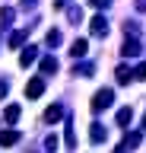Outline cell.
Returning a JSON list of instances; mask_svg holds the SVG:
<instances>
[{"mask_svg":"<svg viewBox=\"0 0 146 153\" xmlns=\"http://www.w3.org/2000/svg\"><path fill=\"white\" fill-rule=\"evenodd\" d=\"M111 102H114V93L111 89H98L92 96V112H105V108H111Z\"/></svg>","mask_w":146,"mask_h":153,"instance_id":"1","label":"cell"},{"mask_svg":"<svg viewBox=\"0 0 146 153\" xmlns=\"http://www.w3.org/2000/svg\"><path fill=\"white\" fill-rule=\"evenodd\" d=\"M41 93H45V76H32L26 83V99H38Z\"/></svg>","mask_w":146,"mask_h":153,"instance_id":"2","label":"cell"},{"mask_svg":"<svg viewBox=\"0 0 146 153\" xmlns=\"http://www.w3.org/2000/svg\"><path fill=\"white\" fill-rule=\"evenodd\" d=\"M89 32H92V35H98V38H105V35H108V19H105V16H92Z\"/></svg>","mask_w":146,"mask_h":153,"instance_id":"3","label":"cell"},{"mask_svg":"<svg viewBox=\"0 0 146 153\" xmlns=\"http://www.w3.org/2000/svg\"><path fill=\"white\" fill-rule=\"evenodd\" d=\"M121 54H124V57H136V54H140V42H136V38H127V35H124Z\"/></svg>","mask_w":146,"mask_h":153,"instance_id":"4","label":"cell"},{"mask_svg":"<svg viewBox=\"0 0 146 153\" xmlns=\"http://www.w3.org/2000/svg\"><path fill=\"white\" fill-rule=\"evenodd\" d=\"M13 143H19V131H13V128L0 131V147H13Z\"/></svg>","mask_w":146,"mask_h":153,"instance_id":"5","label":"cell"},{"mask_svg":"<svg viewBox=\"0 0 146 153\" xmlns=\"http://www.w3.org/2000/svg\"><path fill=\"white\" fill-rule=\"evenodd\" d=\"M86 38H76V42H73V45H70V54H73V61H76V57H86Z\"/></svg>","mask_w":146,"mask_h":153,"instance_id":"6","label":"cell"},{"mask_svg":"<svg viewBox=\"0 0 146 153\" xmlns=\"http://www.w3.org/2000/svg\"><path fill=\"white\" fill-rule=\"evenodd\" d=\"M19 115H22L19 105H7V108H3V118H7V124H16V121H19Z\"/></svg>","mask_w":146,"mask_h":153,"instance_id":"7","label":"cell"},{"mask_svg":"<svg viewBox=\"0 0 146 153\" xmlns=\"http://www.w3.org/2000/svg\"><path fill=\"white\" fill-rule=\"evenodd\" d=\"M35 57H38V48H26V51H22V54H19V64L22 67H29V64H35Z\"/></svg>","mask_w":146,"mask_h":153,"instance_id":"8","label":"cell"},{"mask_svg":"<svg viewBox=\"0 0 146 153\" xmlns=\"http://www.w3.org/2000/svg\"><path fill=\"white\" fill-rule=\"evenodd\" d=\"M105 137H108L105 128H102V124H92V131H89V140H92V143H102Z\"/></svg>","mask_w":146,"mask_h":153,"instance_id":"9","label":"cell"},{"mask_svg":"<svg viewBox=\"0 0 146 153\" xmlns=\"http://www.w3.org/2000/svg\"><path fill=\"white\" fill-rule=\"evenodd\" d=\"M41 74H57V61H54V57H41Z\"/></svg>","mask_w":146,"mask_h":153,"instance_id":"10","label":"cell"},{"mask_svg":"<svg viewBox=\"0 0 146 153\" xmlns=\"http://www.w3.org/2000/svg\"><path fill=\"white\" fill-rule=\"evenodd\" d=\"M130 121H134V108L127 105V108H121V112H117V124H124V128H127Z\"/></svg>","mask_w":146,"mask_h":153,"instance_id":"11","label":"cell"},{"mask_svg":"<svg viewBox=\"0 0 146 153\" xmlns=\"http://www.w3.org/2000/svg\"><path fill=\"white\" fill-rule=\"evenodd\" d=\"M60 115H64V108H60V105H51L48 112H45V121H48V124H54V121L60 118Z\"/></svg>","mask_w":146,"mask_h":153,"instance_id":"12","label":"cell"},{"mask_svg":"<svg viewBox=\"0 0 146 153\" xmlns=\"http://www.w3.org/2000/svg\"><path fill=\"white\" fill-rule=\"evenodd\" d=\"M117 83H130V80H134V70H130V67H117Z\"/></svg>","mask_w":146,"mask_h":153,"instance_id":"13","label":"cell"},{"mask_svg":"<svg viewBox=\"0 0 146 153\" xmlns=\"http://www.w3.org/2000/svg\"><path fill=\"white\" fill-rule=\"evenodd\" d=\"M26 35H29V32H22V29H19V32H13V35H10V48H22Z\"/></svg>","mask_w":146,"mask_h":153,"instance_id":"14","label":"cell"},{"mask_svg":"<svg viewBox=\"0 0 146 153\" xmlns=\"http://www.w3.org/2000/svg\"><path fill=\"white\" fill-rule=\"evenodd\" d=\"M45 42H48V48H57L60 45V32H57V29H51L48 35H45Z\"/></svg>","mask_w":146,"mask_h":153,"instance_id":"15","label":"cell"},{"mask_svg":"<svg viewBox=\"0 0 146 153\" xmlns=\"http://www.w3.org/2000/svg\"><path fill=\"white\" fill-rule=\"evenodd\" d=\"M140 140H143L140 134H127V137H124V143H121V147H124V150H127V147H140Z\"/></svg>","mask_w":146,"mask_h":153,"instance_id":"16","label":"cell"},{"mask_svg":"<svg viewBox=\"0 0 146 153\" xmlns=\"http://www.w3.org/2000/svg\"><path fill=\"white\" fill-rule=\"evenodd\" d=\"M92 70H95V67H92V64H79V67H73V76H89V74H92Z\"/></svg>","mask_w":146,"mask_h":153,"instance_id":"17","label":"cell"},{"mask_svg":"<svg viewBox=\"0 0 146 153\" xmlns=\"http://www.w3.org/2000/svg\"><path fill=\"white\" fill-rule=\"evenodd\" d=\"M45 150H48V153L57 150V137H54V134H48V137H45Z\"/></svg>","mask_w":146,"mask_h":153,"instance_id":"18","label":"cell"},{"mask_svg":"<svg viewBox=\"0 0 146 153\" xmlns=\"http://www.w3.org/2000/svg\"><path fill=\"white\" fill-rule=\"evenodd\" d=\"M67 16H70V22H79V19H83V10H79V7H73Z\"/></svg>","mask_w":146,"mask_h":153,"instance_id":"19","label":"cell"},{"mask_svg":"<svg viewBox=\"0 0 146 153\" xmlns=\"http://www.w3.org/2000/svg\"><path fill=\"white\" fill-rule=\"evenodd\" d=\"M134 80H146V61H143V64H140V67L134 70Z\"/></svg>","mask_w":146,"mask_h":153,"instance_id":"20","label":"cell"},{"mask_svg":"<svg viewBox=\"0 0 146 153\" xmlns=\"http://www.w3.org/2000/svg\"><path fill=\"white\" fill-rule=\"evenodd\" d=\"M89 3H92L95 10H108V7H111V0H89Z\"/></svg>","mask_w":146,"mask_h":153,"instance_id":"21","label":"cell"},{"mask_svg":"<svg viewBox=\"0 0 146 153\" xmlns=\"http://www.w3.org/2000/svg\"><path fill=\"white\" fill-rule=\"evenodd\" d=\"M13 19V10H0V22H10Z\"/></svg>","mask_w":146,"mask_h":153,"instance_id":"22","label":"cell"},{"mask_svg":"<svg viewBox=\"0 0 146 153\" xmlns=\"http://www.w3.org/2000/svg\"><path fill=\"white\" fill-rule=\"evenodd\" d=\"M136 3V10H146V0H134Z\"/></svg>","mask_w":146,"mask_h":153,"instance_id":"23","label":"cell"},{"mask_svg":"<svg viewBox=\"0 0 146 153\" xmlns=\"http://www.w3.org/2000/svg\"><path fill=\"white\" fill-rule=\"evenodd\" d=\"M3 96H7V83H0V99H3Z\"/></svg>","mask_w":146,"mask_h":153,"instance_id":"24","label":"cell"},{"mask_svg":"<svg viewBox=\"0 0 146 153\" xmlns=\"http://www.w3.org/2000/svg\"><path fill=\"white\" fill-rule=\"evenodd\" d=\"M26 3H29V7H35V0H26Z\"/></svg>","mask_w":146,"mask_h":153,"instance_id":"25","label":"cell"},{"mask_svg":"<svg viewBox=\"0 0 146 153\" xmlns=\"http://www.w3.org/2000/svg\"><path fill=\"white\" fill-rule=\"evenodd\" d=\"M114 153H124V147H117V150H114Z\"/></svg>","mask_w":146,"mask_h":153,"instance_id":"26","label":"cell"},{"mask_svg":"<svg viewBox=\"0 0 146 153\" xmlns=\"http://www.w3.org/2000/svg\"><path fill=\"white\" fill-rule=\"evenodd\" d=\"M143 128H146V118H143Z\"/></svg>","mask_w":146,"mask_h":153,"instance_id":"27","label":"cell"}]
</instances>
